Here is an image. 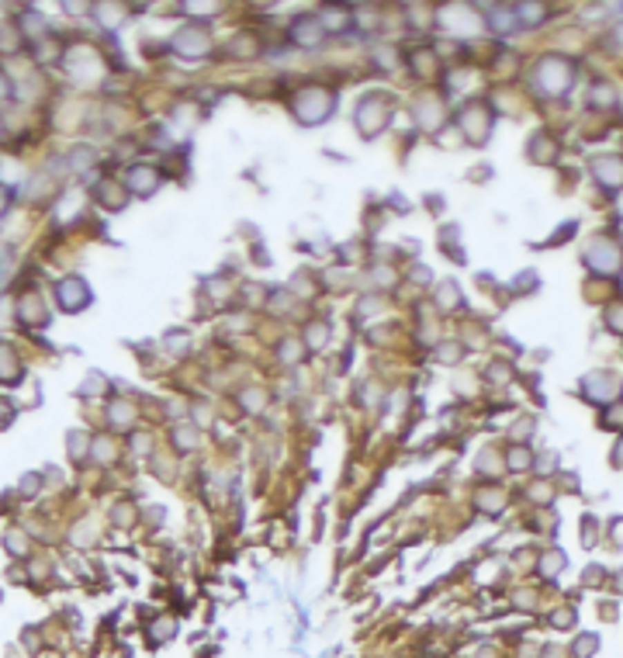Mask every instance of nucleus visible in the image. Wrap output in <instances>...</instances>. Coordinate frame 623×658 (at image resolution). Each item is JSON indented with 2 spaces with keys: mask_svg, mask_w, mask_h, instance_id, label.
<instances>
[{
  "mask_svg": "<svg viewBox=\"0 0 623 658\" xmlns=\"http://www.w3.org/2000/svg\"><path fill=\"white\" fill-rule=\"evenodd\" d=\"M242 402H246V405H249V409L256 412V409H263V402H267V395H263V391H253V388H249V391L242 395Z\"/></svg>",
  "mask_w": 623,
  "mask_h": 658,
  "instance_id": "nucleus-32",
  "label": "nucleus"
},
{
  "mask_svg": "<svg viewBox=\"0 0 623 658\" xmlns=\"http://www.w3.org/2000/svg\"><path fill=\"white\" fill-rule=\"evenodd\" d=\"M613 461H616V465H620V468H623V441H620V444H616V451H613Z\"/></svg>",
  "mask_w": 623,
  "mask_h": 658,
  "instance_id": "nucleus-45",
  "label": "nucleus"
},
{
  "mask_svg": "<svg viewBox=\"0 0 623 658\" xmlns=\"http://www.w3.org/2000/svg\"><path fill=\"white\" fill-rule=\"evenodd\" d=\"M530 496H533V499H537V503H550V489H547V485H544V482H540V485H537V489H530Z\"/></svg>",
  "mask_w": 623,
  "mask_h": 658,
  "instance_id": "nucleus-40",
  "label": "nucleus"
},
{
  "mask_svg": "<svg viewBox=\"0 0 623 658\" xmlns=\"http://www.w3.org/2000/svg\"><path fill=\"white\" fill-rule=\"evenodd\" d=\"M21 374H25V367H21L18 354L8 343H0V385H18Z\"/></svg>",
  "mask_w": 623,
  "mask_h": 658,
  "instance_id": "nucleus-16",
  "label": "nucleus"
},
{
  "mask_svg": "<svg viewBox=\"0 0 623 658\" xmlns=\"http://www.w3.org/2000/svg\"><path fill=\"white\" fill-rule=\"evenodd\" d=\"M502 503H506V492H499V489H485V492L478 496V506H481L485 513H499Z\"/></svg>",
  "mask_w": 623,
  "mask_h": 658,
  "instance_id": "nucleus-23",
  "label": "nucleus"
},
{
  "mask_svg": "<svg viewBox=\"0 0 623 658\" xmlns=\"http://www.w3.org/2000/svg\"><path fill=\"white\" fill-rule=\"evenodd\" d=\"M485 11V18H488V25L495 28V32H516L519 28V18H516V8H481Z\"/></svg>",
  "mask_w": 623,
  "mask_h": 658,
  "instance_id": "nucleus-17",
  "label": "nucleus"
},
{
  "mask_svg": "<svg viewBox=\"0 0 623 658\" xmlns=\"http://www.w3.org/2000/svg\"><path fill=\"white\" fill-rule=\"evenodd\" d=\"M291 39H294L298 46H305V49H316V46L326 39V28H323L319 18H298V21L291 25Z\"/></svg>",
  "mask_w": 623,
  "mask_h": 658,
  "instance_id": "nucleus-12",
  "label": "nucleus"
},
{
  "mask_svg": "<svg viewBox=\"0 0 623 658\" xmlns=\"http://www.w3.org/2000/svg\"><path fill=\"white\" fill-rule=\"evenodd\" d=\"M585 264H588L592 271H599V274H613L616 264H620L616 243H609V240H592V243L585 246Z\"/></svg>",
  "mask_w": 623,
  "mask_h": 658,
  "instance_id": "nucleus-10",
  "label": "nucleus"
},
{
  "mask_svg": "<svg viewBox=\"0 0 623 658\" xmlns=\"http://www.w3.org/2000/svg\"><path fill=\"white\" fill-rule=\"evenodd\" d=\"M592 101H595V104H602V108H606V104H609V101H613V94H609V90H606V87H595V90H592Z\"/></svg>",
  "mask_w": 623,
  "mask_h": 658,
  "instance_id": "nucleus-38",
  "label": "nucleus"
},
{
  "mask_svg": "<svg viewBox=\"0 0 623 658\" xmlns=\"http://www.w3.org/2000/svg\"><path fill=\"white\" fill-rule=\"evenodd\" d=\"M326 340H329V326H326V322H312V326H308V333H305V343H308L312 350L326 347Z\"/></svg>",
  "mask_w": 623,
  "mask_h": 658,
  "instance_id": "nucleus-21",
  "label": "nucleus"
},
{
  "mask_svg": "<svg viewBox=\"0 0 623 658\" xmlns=\"http://www.w3.org/2000/svg\"><path fill=\"white\" fill-rule=\"evenodd\" d=\"M8 201H11V191H8V187H0V215L8 211Z\"/></svg>",
  "mask_w": 623,
  "mask_h": 658,
  "instance_id": "nucleus-43",
  "label": "nucleus"
},
{
  "mask_svg": "<svg viewBox=\"0 0 623 658\" xmlns=\"http://www.w3.org/2000/svg\"><path fill=\"white\" fill-rule=\"evenodd\" d=\"M506 465H509L512 472H523L526 465H533V454H530L526 447H512V451L506 454Z\"/></svg>",
  "mask_w": 623,
  "mask_h": 658,
  "instance_id": "nucleus-24",
  "label": "nucleus"
},
{
  "mask_svg": "<svg viewBox=\"0 0 623 658\" xmlns=\"http://www.w3.org/2000/svg\"><path fill=\"white\" fill-rule=\"evenodd\" d=\"M592 173L606 187H623V159L620 156H599L592 159Z\"/></svg>",
  "mask_w": 623,
  "mask_h": 658,
  "instance_id": "nucleus-13",
  "label": "nucleus"
},
{
  "mask_svg": "<svg viewBox=\"0 0 623 658\" xmlns=\"http://www.w3.org/2000/svg\"><path fill=\"white\" fill-rule=\"evenodd\" d=\"M21 489H25V496H35L32 489H39V478H25V482H21Z\"/></svg>",
  "mask_w": 623,
  "mask_h": 658,
  "instance_id": "nucleus-44",
  "label": "nucleus"
},
{
  "mask_svg": "<svg viewBox=\"0 0 623 658\" xmlns=\"http://www.w3.org/2000/svg\"><path fill=\"white\" fill-rule=\"evenodd\" d=\"M8 97H11V80L0 73V101H8Z\"/></svg>",
  "mask_w": 623,
  "mask_h": 658,
  "instance_id": "nucleus-41",
  "label": "nucleus"
},
{
  "mask_svg": "<svg viewBox=\"0 0 623 658\" xmlns=\"http://www.w3.org/2000/svg\"><path fill=\"white\" fill-rule=\"evenodd\" d=\"M101 388H104V378H101V374H90V378H87V385H84L80 391L87 395V391H101Z\"/></svg>",
  "mask_w": 623,
  "mask_h": 658,
  "instance_id": "nucleus-36",
  "label": "nucleus"
},
{
  "mask_svg": "<svg viewBox=\"0 0 623 658\" xmlns=\"http://www.w3.org/2000/svg\"><path fill=\"white\" fill-rule=\"evenodd\" d=\"M280 357H284L287 364H298V360H301V343H294V340L280 343Z\"/></svg>",
  "mask_w": 623,
  "mask_h": 658,
  "instance_id": "nucleus-28",
  "label": "nucleus"
},
{
  "mask_svg": "<svg viewBox=\"0 0 623 658\" xmlns=\"http://www.w3.org/2000/svg\"><path fill=\"white\" fill-rule=\"evenodd\" d=\"M187 11H191V14H215L218 4H187Z\"/></svg>",
  "mask_w": 623,
  "mask_h": 658,
  "instance_id": "nucleus-37",
  "label": "nucleus"
},
{
  "mask_svg": "<svg viewBox=\"0 0 623 658\" xmlns=\"http://www.w3.org/2000/svg\"><path fill=\"white\" fill-rule=\"evenodd\" d=\"M111 423L122 426V429L132 426V423H135V409H132L128 402H115V405H111Z\"/></svg>",
  "mask_w": 623,
  "mask_h": 658,
  "instance_id": "nucleus-22",
  "label": "nucleus"
},
{
  "mask_svg": "<svg viewBox=\"0 0 623 658\" xmlns=\"http://www.w3.org/2000/svg\"><path fill=\"white\" fill-rule=\"evenodd\" d=\"M412 115H416V122H419V128H423V132H437V128L443 125V118H447V108L440 104V97L426 94V97H419V101H416Z\"/></svg>",
  "mask_w": 623,
  "mask_h": 658,
  "instance_id": "nucleus-11",
  "label": "nucleus"
},
{
  "mask_svg": "<svg viewBox=\"0 0 623 658\" xmlns=\"http://www.w3.org/2000/svg\"><path fill=\"white\" fill-rule=\"evenodd\" d=\"M208 49H211V39H208V32H201L198 25H187V28H180V32L173 35V52H180V56H187V59L208 56Z\"/></svg>",
  "mask_w": 623,
  "mask_h": 658,
  "instance_id": "nucleus-6",
  "label": "nucleus"
},
{
  "mask_svg": "<svg viewBox=\"0 0 623 658\" xmlns=\"http://www.w3.org/2000/svg\"><path fill=\"white\" fill-rule=\"evenodd\" d=\"M620 378L613 374V371H592V374H585L582 378V391H585V398H592V402H609V398H616L620 395Z\"/></svg>",
  "mask_w": 623,
  "mask_h": 658,
  "instance_id": "nucleus-5",
  "label": "nucleus"
},
{
  "mask_svg": "<svg viewBox=\"0 0 623 658\" xmlns=\"http://www.w3.org/2000/svg\"><path fill=\"white\" fill-rule=\"evenodd\" d=\"M533 84L537 90L557 97V94H568L571 84H575V63L571 59H561V56H544L533 70Z\"/></svg>",
  "mask_w": 623,
  "mask_h": 658,
  "instance_id": "nucleus-1",
  "label": "nucleus"
},
{
  "mask_svg": "<svg viewBox=\"0 0 623 658\" xmlns=\"http://www.w3.org/2000/svg\"><path fill=\"white\" fill-rule=\"evenodd\" d=\"M21 32L18 28H0V52H18Z\"/></svg>",
  "mask_w": 623,
  "mask_h": 658,
  "instance_id": "nucleus-25",
  "label": "nucleus"
},
{
  "mask_svg": "<svg viewBox=\"0 0 623 658\" xmlns=\"http://www.w3.org/2000/svg\"><path fill=\"white\" fill-rule=\"evenodd\" d=\"M620 284H623V278H620Z\"/></svg>",
  "mask_w": 623,
  "mask_h": 658,
  "instance_id": "nucleus-47",
  "label": "nucleus"
},
{
  "mask_svg": "<svg viewBox=\"0 0 623 658\" xmlns=\"http://www.w3.org/2000/svg\"><path fill=\"white\" fill-rule=\"evenodd\" d=\"M125 187H128L132 194H153V191L160 187V170H156V166L139 163V166H132V173H128Z\"/></svg>",
  "mask_w": 623,
  "mask_h": 658,
  "instance_id": "nucleus-14",
  "label": "nucleus"
},
{
  "mask_svg": "<svg viewBox=\"0 0 623 658\" xmlns=\"http://www.w3.org/2000/svg\"><path fill=\"white\" fill-rule=\"evenodd\" d=\"M56 302H59L63 312H80V309H87V302H90V288H87L80 278H63V281L56 284Z\"/></svg>",
  "mask_w": 623,
  "mask_h": 658,
  "instance_id": "nucleus-8",
  "label": "nucleus"
},
{
  "mask_svg": "<svg viewBox=\"0 0 623 658\" xmlns=\"http://www.w3.org/2000/svg\"><path fill=\"white\" fill-rule=\"evenodd\" d=\"M111 187H115V184H111V180H104V184H97V191H94V194H97L108 208H122V204L128 201V194H125V191H122V194H115Z\"/></svg>",
  "mask_w": 623,
  "mask_h": 658,
  "instance_id": "nucleus-20",
  "label": "nucleus"
},
{
  "mask_svg": "<svg viewBox=\"0 0 623 658\" xmlns=\"http://www.w3.org/2000/svg\"><path fill=\"white\" fill-rule=\"evenodd\" d=\"M94 163V149H87V146H77L73 153H70V166L73 170H87Z\"/></svg>",
  "mask_w": 623,
  "mask_h": 658,
  "instance_id": "nucleus-26",
  "label": "nucleus"
},
{
  "mask_svg": "<svg viewBox=\"0 0 623 658\" xmlns=\"http://www.w3.org/2000/svg\"><path fill=\"white\" fill-rule=\"evenodd\" d=\"M440 25L447 28V32H457V35H471V32H478V14L468 8V4H454V8H440Z\"/></svg>",
  "mask_w": 623,
  "mask_h": 658,
  "instance_id": "nucleus-9",
  "label": "nucleus"
},
{
  "mask_svg": "<svg viewBox=\"0 0 623 658\" xmlns=\"http://www.w3.org/2000/svg\"><path fill=\"white\" fill-rule=\"evenodd\" d=\"M554 461H557V454H544L537 468H540V472H550V468H554Z\"/></svg>",
  "mask_w": 623,
  "mask_h": 658,
  "instance_id": "nucleus-42",
  "label": "nucleus"
},
{
  "mask_svg": "<svg viewBox=\"0 0 623 658\" xmlns=\"http://www.w3.org/2000/svg\"><path fill=\"white\" fill-rule=\"evenodd\" d=\"M11 416H15V405H11L8 398H0V426H8Z\"/></svg>",
  "mask_w": 623,
  "mask_h": 658,
  "instance_id": "nucleus-35",
  "label": "nucleus"
},
{
  "mask_svg": "<svg viewBox=\"0 0 623 658\" xmlns=\"http://www.w3.org/2000/svg\"><path fill=\"white\" fill-rule=\"evenodd\" d=\"M90 451L97 454V461H111V454H115L111 441H94V444H90Z\"/></svg>",
  "mask_w": 623,
  "mask_h": 658,
  "instance_id": "nucleus-30",
  "label": "nucleus"
},
{
  "mask_svg": "<svg viewBox=\"0 0 623 658\" xmlns=\"http://www.w3.org/2000/svg\"><path fill=\"white\" fill-rule=\"evenodd\" d=\"M606 322H609V329H616V333H623V305H620V309H609V316H606Z\"/></svg>",
  "mask_w": 623,
  "mask_h": 658,
  "instance_id": "nucleus-33",
  "label": "nucleus"
},
{
  "mask_svg": "<svg viewBox=\"0 0 623 658\" xmlns=\"http://www.w3.org/2000/svg\"><path fill=\"white\" fill-rule=\"evenodd\" d=\"M620 236H623V226H620Z\"/></svg>",
  "mask_w": 623,
  "mask_h": 658,
  "instance_id": "nucleus-46",
  "label": "nucleus"
},
{
  "mask_svg": "<svg viewBox=\"0 0 623 658\" xmlns=\"http://www.w3.org/2000/svg\"><path fill=\"white\" fill-rule=\"evenodd\" d=\"M488 128H492V111H488L485 104H471V108L461 111V132H464V139L485 142V139H488Z\"/></svg>",
  "mask_w": 623,
  "mask_h": 658,
  "instance_id": "nucleus-7",
  "label": "nucleus"
},
{
  "mask_svg": "<svg viewBox=\"0 0 623 658\" xmlns=\"http://www.w3.org/2000/svg\"><path fill=\"white\" fill-rule=\"evenodd\" d=\"M173 441H177V447H180V451H194V447L201 444V433H198L194 426L180 423V426H173Z\"/></svg>",
  "mask_w": 623,
  "mask_h": 658,
  "instance_id": "nucleus-18",
  "label": "nucleus"
},
{
  "mask_svg": "<svg viewBox=\"0 0 623 658\" xmlns=\"http://www.w3.org/2000/svg\"><path fill=\"white\" fill-rule=\"evenodd\" d=\"M90 444V436H84V433H70V454L73 458H84V447Z\"/></svg>",
  "mask_w": 623,
  "mask_h": 658,
  "instance_id": "nucleus-29",
  "label": "nucleus"
},
{
  "mask_svg": "<svg viewBox=\"0 0 623 658\" xmlns=\"http://www.w3.org/2000/svg\"><path fill=\"white\" fill-rule=\"evenodd\" d=\"M63 63H66V73H70L73 80H80V84H90V80H101V77H104V59H101L94 49H87V46L70 49Z\"/></svg>",
  "mask_w": 623,
  "mask_h": 658,
  "instance_id": "nucleus-4",
  "label": "nucleus"
},
{
  "mask_svg": "<svg viewBox=\"0 0 623 658\" xmlns=\"http://www.w3.org/2000/svg\"><path fill=\"white\" fill-rule=\"evenodd\" d=\"M602 426H609V429L623 426V402H613V405L606 409V416H602Z\"/></svg>",
  "mask_w": 623,
  "mask_h": 658,
  "instance_id": "nucleus-27",
  "label": "nucleus"
},
{
  "mask_svg": "<svg viewBox=\"0 0 623 658\" xmlns=\"http://www.w3.org/2000/svg\"><path fill=\"white\" fill-rule=\"evenodd\" d=\"M440 360H443V364H457V360H461V347H457V343H454V347H443V350H440Z\"/></svg>",
  "mask_w": 623,
  "mask_h": 658,
  "instance_id": "nucleus-34",
  "label": "nucleus"
},
{
  "mask_svg": "<svg viewBox=\"0 0 623 658\" xmlns=\"http://www.w3.org/2000/svg\"><path fill=\"white\" fill-rule=\"evenodd\" d=\"M94 11H97V14H101V18H104V25H108V28H111V25H118V21H115V18H122V8H118V11H115V8H108V4H97V8H94Z\"/></svg>",
  "mask_w": 623,
  "mask_h": 658,
  "instance_id": "nucleus-31",
  "label": "nucleus"
},
{
  "mask_svg": "<svg viewBox=\"0 0 623 658\" xmlns=\"http://www.w3.org/2000/svg\"><path fill=\"white\" fill-rule=\"evenodd\" d=\"M492 461H495V454H492V451H481V465H478V468H481L485 475H492V472H495V465H492Z\"/></svg>",
  "mask_w": 623,
  "mask_h": 658,
  "instance_id": "nucleus-39",
  "label": "nucleus"
},
{
  "mask_svg": "<svg viewBox=\"0 0 623 658\" xmlns=\"http://www.w3.org/2000/svg\"><path fill=\"white\" fill-rule=\"evenodd\" d=\"M437 305H440V309H457V305H461V288H457L454 281H443V284L437 288Z\"/></svg>",
  "mask_w": 623,
  "mask_h": 658,
  "instance_id": "nucleus-19",
  "label": "nucleus"
},
{
  "mask_svg": "<svg viewBox=\"0 0 623 658\" xmlns=\"http://www.w3.org/2000/svg\"><path fill=\"white\" fill-rule=\"evenodd\" d=\"M18 319H21L25 326H46V322H49V312H46V305H42L39 295H25V298L18 302Z\"/></svg>",
  "mask_w": 623,
  "mask_h": 658,
  "instance_id": "nucleus-15",
  "label": "nucleus"
},
{
  "mask_svg": "<svg viewBox=\"0 0 623 658\" xmlns=\"http://www.w3.org/2000/svg\"><path fill=\"white\" fill-rule=\"evenodd\" d=\"M333 104H336L333 90H326V87H305L301 94H294L291 111H294V118L301 125H323L333 115Z\"/></svg>",
  "mask_w": 623,
  "mask_h": 658,
  "instance_id": "nucleus-2",
  "label": "nucleus"
},
{
  "mask_svg": "<svg viewBox=\"0 0 623 658\" xmlns=\"http://www.w3.org/2000/svg\"><path fill=\"white\" fill-rule=\"evenodd\" d=\"M388 115H392V104H388V97H385V94H367V97H361L354 122H357L361 135L374 139V135H381V132H385V125H388Z\"/></svg>",
  "mask_w": 623,
  "mask_h": 658,
  "instance_id": "nucleus-3",
  "label": "nucleus"
}]
</instances>
